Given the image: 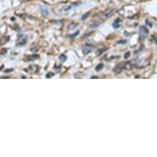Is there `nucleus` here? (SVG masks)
<instances>
[{
  "label": "nucleus",
  "mask_w": 157,
  "mask_h": 157,
  "mask_svg": "<svg viewBox=\"0 0 157 157\" xmlns=\"http://www.w3.org/2000/svg\"><path fill=\"white\" fill-rule=\"evenodd\" d=\"M112 15H113V10H107L101 15V18L102 19H107V18L110 17Z\"/></svg>",
  "instance_id": "1"
},
{
  "label": "nucleus",
  "mask_w": 157,
  "mask_h": 157,
  "mask_svg": "<svg viewBox=\"0 0 157 157\" xmlns=\"http://www.w3.org/2000/svg\"><path fill=\"white\" fill-rule=\"evenodd\" d=\"M147 29L145 27V26H142V28L140 29V35H141V37H143V38H145L146 37V36L147 35Z\"/></svg>",
  "instance_id": "2"
},
{
  "label": "nucleus",
  "mask_w": 157,
  "mask_h": 157,
  "mask_svg": "<svg viewBox=\"0 0 157 157\" xmlns=\"http://www.w3.org/2000/svg\"><path fill=\"white\" fill-rule=\"evenodd\" d=\"M40 13L44 17H47V16L49 15V10H48V8L46 7H41L40 8Z\"/></svg>",
  "instance_id": "3"
},
{
  "label": "nucleus",
  "mask_w": 157,
  "mask_h": 157,
  "mask_svg": "<svg viewBox=\"0 0 157 157\" xmlns=\"http://www.w3.org/2000/svg\"><path fill=\"white\" fill-rule=\"evenodd\" d=\"M91 47H86L85 49H84V50H83V53H84V54H88L89 53H90V51H91Z\"/></svg>",
  "instance_id": "4"
},
{
  "label": "nucleus",
  "mask_w": 157,
  "mask_h": 157,
  "mask_svg": "<svg viewBox=\"0 0 157 157\" xmlns=\"http://www.w3.org/2000/svg\"><path fill=\"white\" fill-rule=\"evenodd\" d=\"M72 8V5L65 6V7H63V12H65V11H69V10H71Z\"/></svg>",
  "instance_id": "5"
},
{
  "label": "nucleus",
  "mask_w": 157,
  "mask_h": 157,
  "mask_svg": "<svg viewBox=\"0 0 157 157\" xmlns=\"http://www.w3.org/2000/svg\"><path fill=\"white\" fill-rule=\"evenodd\" d=\"M59 59L62 62H64L65 60H66V56H64V54H62V55H60Z\"/></svg>",
  "instance_id": "6"
},
{
  "label": "nucleus",
  "mask_w": 157,
  "mask_h": 157,
  "mask_svg": "<svg viewBox=\"0 0 157 157\" xmlns=\"http://www.w3.org/2000/svg\"><path fill=\"white\" fill-rule=\"evenodd\" d=\"M102 67H103V64H99L97 67H96V68H95V69L97 70V71H99V70H101V68H102Z\"/></svg>",
  "instance_id": "7"
},
{
  "label": "nucleus",
  "mask_w": 157,
  "mask_h": 157,
  "mask_svg": "<svg viewBox=\"0 0 157 157\" xmlns=\"http://www.w3.org/2000/svg\"><path fill=\"white\" fill-rule=\"evenodd\" d=\"M78 33H79V31H77V32H76L74 35H72V36H71L70 37H71V38H73V37H75L76 36H77V35H78Z\"/></svg>",
  "instance_id": "8"
},
{
  "label": "nucleus",
  "mask_w": 157,
  "mask_h": 157,
  "mask_svg": "<svg viewBox=\"0 0 157 157\" xmlns=\"http://www.w3.org/2000/svg\"><path fill=\"white\" fill-rule=\"evenodd\" d=\"M129 55H130V53H129V52H128V53H127V54H125V56H124V58H125V59H128Z\"/></svg>",
  "instance_id": "9"
}]
</instances>
